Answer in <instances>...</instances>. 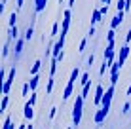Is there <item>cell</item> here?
<instances>
[{"label": "cell", "instance_id": "22", "mask_svg": "<svg viewBox=\"0 0 131 129\" xmlns=\"http://www.w3.org/2000/svg\"><path fill=\"white\" fill-rule=\"evenodd\" d=\"M2 129H15V125H13V122H12L10 116L4 118V125H2Z\"/></svg>", "mask_w": 131, "mask_h": 129}, {"label": "cell", "instance_id": "31", "mask_svg": "<svg viewBox=\"0 0 131 129\" xmlns=\"http://www.w3.org/2000/svg\"><path fill=\"white\" fill-rule=\"evenodd\" d=\"M129 112H131V103H124V106H122V114L127 116Z\"/></svg>", "mask_w": 131, "mask_h": 129}, {"label": "cell", "instance_id": "37", "mask_svg": "<svg viewBox=\"0 0 131 129\" xmlns=\"http://www.w3.org/2000/svg\"><path fill=\"white\" fill-rule=\"evenodd\" d=\"M99 10H101V13H103V17H105L106 13H108V6H106V4H103V6L99 8Z\"/></svg>", "mask_w": 131, "mask_h": 129}, {"label": "cell", "instance_id": "32", "mask_svg": "<svg viewBox=\"0 0 131 129\" xmlns=\"http://www.w3.org/2000/svg\"><path fill=\"white\" fill-rule=\"evenodd\" d=\"M116 10L118 11H125V0H118V2H116Z\"/></svg>", "mask_w": 131, "mask_h": 129}, {"label": "cell", "instance_id": "18", "mask_svg": "<svg viewBox=\"0 0 131 129\" xmlns=\"http://www.w3.org/2000/svg\"><path fill=\"white\" fill-rule=\"evenodd\" d=\"M8 104H10V95H4L2 97V103H0V112H6V110H8Z\"/></svg>", "mask_w": 131, "mask_h": 129}, {"label": "cell", "instance_id": "42", "mask_svg": "<svg viewBox=\"0 0 131 129\" xmlns=\"http://www.w3.org/2000/svg\"><path fill=\"white\" fill-rule=\"evenodd\" d=\"M15 4H17V10H21V8H23V0H15Z\"/></svg>", "mask_w": 131, "mask_h": 129}, {"label": "cell", "instance_id": "40", "mask_svg": "<svg viewBox=\"0 0 131 129\" xmlns=\"http://www.w3.org/2000/svg\"><path fill=\"white\" fill-rule=\"evenodd\" d=\"M6 2L8 0H2V4H0V13H4V10H6Z\"/></svg>", "mask_w": 131, "mask_h": 129}, {"label": "cell", "instance_id": "34", "mask_svg": "<svg viewBox=\"0 0 131 129\" xmlns=\"http://www.w3.org/2000/svg\"><path fill=\"white\" fill-rule=\"evenodd\" d=\"M55 116H57V106H51V108H49V114H48V118H49V120H53Z\"/></svg>", "mask_w": 131, "mask_h": 129}, {"label": "cell", "instance_id": "21", "mask_svg": "<svg viewBox=\"0 0 131 129\" xmlns=\"http://www.w3.org/2000/svg\"><path fill=\"white\" fill-rule=\"evenodd\" d=\"M89 91H91V80H89V82L82 87V93H80V95H82L84 99H88V97H89Z\"/></svg>", "mask_w": 131, "mask_h": 129}, {"label": "cell", "instance_id": "28", "mask_svg": "<svg viewBox=\"0 0 131 129\" xmlns=\"http://www.w3.org/2000/svg\"><path fill=\"white\" fill-rule=\"evenodd\" d=\"M51 38H55V36H59V21H55L51 27V34H49Z\"/></svg>", "mask_w": 131, "mask_h": 129}, {"label": "cell", "instance_id": "19", "mask_svg": "<svg viewBox=\"0 0 131 129\" xmlns=\"http://www.w3.org/2000/svg\"><path fill=\"white\" fill-rule=\"evenodd\" d=\"M8 38H10V40L21 38V36H19V29H17V27H10V34H8Z\"/></svg>", "mask_w": 131, "mask_h": 129}, {"label": "cell", "instance_id": "2", "mask_svg": "<svg viewBox=\"0 0 131 129\" xmlns=\"http://www.w3.org/2000/svg\"><path fill=\"white\" fill-rule=\"evenodd\" d=\"M15 74H17V66L13 65V66H10V70H8V78H6V82H4V86H2V95H10V89H12L13 82H15Z\"/></svg>", "mask_w": 131, "mask_h": 129}, {"label": "cell", "instance_id": "9", "mask_svg": "<svg viewBox=\"0 0 131 129\" xmlns=\"http://www.w3.org/2000/svg\"><path fill=\"white\" fill-rule=\"evenodd\" d=\"M124 19H125V11H118L110 21V29H118V27L124 23Z\"/></svg>", "mask_w": 131, "mask_h": 129}, {"label": "cell", "instance_id": "43", "mask_svg": "<svg viewBox=\"0 0 131 129\" xmlns=\"http://www.w3.org/2000/svg\"><path fill=\"white\" fill-rule=\"evenodd\" d=\"M101 4H106V6H110V4H112V0H101Z\"/></svg>", "mask_w": 131, "mask_h": 129}, {"label": "cell", "instance_id": "17", "mask_svg": "<svg viewBox=\"0 0 131 129\" xmlns=\"http://www.w3.org/2000/svg\"><path fill=\"white\" fill-rule=\"evenodd\" d=\"M36 6H34V11L36 13H42L44 10H46V4H48V0H38V2H34Z\"/></svg>", "mask_w": 131, "mask_h": 129}, {"label": "cell", "instance_id": "3", "mask_svg": "<svg viewBox=\"0 0 131 129\" xmlns=\"http://www.w3.org/2000/svg\"><path fill=\"white\" fill-rule=\"evenodd\" d=\"M70 19H72V13H70V8L63 11V21H61V38L65 40L67 34H69V27H70Z\"/></svg>", "mask_w": 131, "mask_h": 129}, {"label": "cell", "instance_id": "46", "mask_svg": "<svg viewBox=\"0 0 131 129\" xmlns=\"http://www.w3.org/2000/svg\"><path fill=\"white\" fill-rule=\"evenodd\" d=\"M127 97H131V86L127 87Z\"/></svg>", "mask_w": 131, "mask_h": 129}, {"label": "cell", "instance_id": "23", "mask_svg": "<svg viewBox=\"0 0 131 129\" xmlns=\"http://www.w3.org/2000/svg\"><path fill=\"white\" fill-rule=\"evenodd\" d=\"M32 34H34V27H32V25H30V27H29V29H27V30H25V34H23V38L27 40V42H30V38H32Z\"/></svg>", "mask_w": 131, "mask_h": 129}, {"label": "cell", "instance_id": "35", "mask_svg": "<svg viewBox=\"0 0 131 129\" xmlns=\"http://www.w3.org/2000/svg\"><path fill=\"white\" fill-rule=\"evenodd\" d=\"M36 99H38V93H36V91H32V93H30V99H29V103L34 106V104H36Z\"/></svg>", "mask_w": 131, "mask_h": 129}, {"label": "cell", "instance_id": "12", "mask_svg": "<svg viewBox=\"0 0 131 129\" xmlns=\"http://www.w3.org/2000/svg\"><path fill=\"white\" fill-rule=\"evenodd\" d=\"M23 116H25V120H27V122H29V120L32 122V118H34V106L30 104L29 101L25 103V108H23Z\"/></svg>", "mask_w": 131, "mask_h": 129}, {"label": "cell", "instance_id": "8", "mask_svg": "<svg viewBox=\"0 0 131 129\" xmlns=\"http://www.w3.org/2000/svg\"><path fill=\"white\" fill-rule=\"evenodd\" d=\"M129 53H131V48H129V44H124L122 46V50L118 51V63H122V65H125V61H127V57H129Z\"/></svg>", "mask_w": 131, "mask_h": 129}, {"label": "cell", "instance_id": "1", "mask_svg": "<svg viewBox=\"0 0 131 129\" xmlns=\"http://www.w3.org/2000/svg\"><path fill=\"white\" fill-rule=\"evenodd\" d=\"M84 97L82 95H76L74 104H72V125L78 127L80 122H82V114H84Z\"/></svg>", "mask_w": 131, "mask_h": 129}, {"label": "cell", "instance_id": "15", "mask_svg": "<svg viewBox=\"0 0 131 129\" xmlns=\"http://www.w3.org/2000/svg\"><path fill=\"white\" fill-rule=\"evenodd\" d=\"M59 68V61L55 57H51V65H49V78H55V72Z\"/></svg>", "mask_w": 131, "mask_h": 129}, {"label": "cell", "instance_id": "10", "mask_svg": "<svg viewBox=\"0 0 131 129\" xmlns=\"http://www.w3.org/2000/svg\"><path fill=\"white\" fill-rule=\"evenodd\" d=\"M63 48H65V40H63V38H59V40H57L55 44H53V50H51V57H55V59H57V57H59L61 53H63Z\"/></svg>", "mask_w": 131, "mask_h": 129}, {"label": "cell", "instance_id": "26", "mask_svg": "<svg viewBox=\"0 0 131 129\" xmlns=\"http://www.w3.org/2000/svg\"><path fill=\"white\" fill-rule=\"evenodd\" d=\"M116 40V29H108L106 32V42H114Z\"/></svg>", "mask_w": 131, "mask_h": 129}, {"label": "cell", "instance_id": "25", "mask_svg": "<svg viewBox=\"0 0 131 129\" xmlns=\"http://www.w3.org/2000/svg\"><path fill=\"white\" fill-rule=\"evenodd\" d=\"M106 68H110V65L106 63L105 59H103V63H101V66H99V76H105V72H106Z\"/></svg>", "mask_w": 131, "mask_h": 129}, {"label": "cell", "instance_id": "29", "mask_svg": "<svg viewBox=\"0 0 131 129\" xmlns=\"http://www.w3.org/2000/svg\"><path fill=\"white\" fill-rule=\"evenodd\" d=\"M29 91H32V89H30V84L25 82V84H23V89H21V95L27 99V97H29Z\"/></svg>", "mask_w": 131, "mask_h": 129}, {"label": "cell", "instance_id": "45", "mask_svg": "<svg viewBox=\"0 0 131 129\" xmlns=\"http://www.w3.org/2000/svg\"><path fill=\"white\" fill-rule=\"evenodd\" d=\"M74 4H76V0H69V8H72Z\"/></svg>", "mask_w": 131, "mask_h": 129}, {"label": "cell", "instance_id": "14", "mask_svg": "<svg viewBox=\"0 0 131 129\" xmlns=\"http://www.w3.org/2000/svg\"><path fill=\"white\" fill-rule=\"evenodd\" d=\"M12 42H13V40H10V38L6 40L4 50H2V59H8V57H10V53H12Z\"/></svg>", "mask_w": 131, "mask_h": 129}, {"label": "cell", "instance_id": "41", "mask_svg": "<svg viewBox=\"0 0 131 129\" xmlns=\"http://www.w3.org/2000/svg\"><path fill=\"white\" fill-rule=\"evenodd\" d=\"M131 10V0H125V11Z\"/></svg>", "mask_w": 131, "mask_h": 129}, {"label": "cell", "instance_id": "39", "mask_svg": "<svg viewBox=\"0 0 131 129\" xmlns=\"http://www.w3.org/2000/svg\"><path fill=\"white\" fill-rule=\"evenodd\" d=\"M129 42H131V29L125 32V44H129Z\"/></svg>", "mask_w": 131, "mask_h": 129}, {"label": "cell", "instance_id": "30", "mask_svg": "<svg viewBox=\"0 0 131 129\" xmlns=\"http://www.w3.org/2000/svg\"><path fill=\"white\" fill-rule=\"evenodd\" d=\"M15 21H17V13H15V11H12V13H10V21H8V25H10V27H17V25H15Z\"/></svg>", "mask_w": 131, "mask_h": 129}, {"label": "cell", "instance_id": "4", "mask_svg": "<svg viewBox=\"0 0 131 129\" xmlns=\"http://www.w3.org/2000/svg\"><path fill=\"white\" fill-rule=\"evenodd\" d=\"M114 57H116V44L114 42H106V50H105V61L108 65H114L116 61H114Z\"/></svg>", "mask_w": 131, "mask_h": 129}, {"label": "cell", "instance_id": "44", "mask_svg": "<svg viewBox=\"0 0 131 129\" xmlns=\"http://www.w3.org/2000/svg\"><path fill=\"white\" fill-rule=\"evenodd\" d=\"M27 125L29 123H21V125H17V129H27Z\"/></svg>", "mask_w": 131, "mask_h": 129}, {"label": "cell", "instance_id": "20", "mask_svg": "<svg viewBox=\"0 0 131 129\" xmlns=\"http://www.w3.org/2000/svg\"><path fill=\"white\" fill-rule=\"evenodd\" d=\"M38 82H40V74H36V76H30L29 84H30V89L36 91V87H38Z\"/></svg>", "mask_w": 131, "mask_h": 129}, {"label": "cell", "instance_id": "36", "mask_svg": "<svg viewBox=\"0 0 131 129\" xmlns=\"http://www.w3.org/2000/svg\"><path fill=\"white\" fill-rule=\"evenodd\" d=\"M93 63H95V55H93V53H91V55L88 57V66H89V68H91V66H93Z\"/></svg>", "mask_w": 131, "mask_h": 129}, {"label": "cell", "instance_id": "6", "mask_svg": "<svg viewBox=\"0 0 131 129\" xmlns=\"http://www.w3.org/2000/svg\"><path fill=\"white\" fill-rule=\"evenodd\" d=\"M108 112H110V108H106V106H99L97 114H95V116H93V122H95L97 125H101V123H103V122H105V120H106Z\"/></svg>", "mask_w": 131, "mask_h": 129}, {"label": "cell", "instance_id": "5", "mask_svg": "<svg viewBox=\"0 0 131 129\" xmlns=\"http://www.w3.org/2000/svg\"><path fill=\"white\" fill-rule=\"evenodd\" d=\"M122 66H124V65H122V63H118V61H116V63L110 66V86H116V84H118Z\"/></svg>", "mask_w": 131, "mask_h": 129}, {"label": "cell", "instance_id": "13", "mask_svg": "<svg viewBox=\"0 0 131 129\" xmlns=\"http://www.w3.org/2000/svg\"><path fill=\"white\" fill-rule=\"evenodd\" d=\"M103 21V13L99 8H93V11H91V27H95L97 23H101Z\"/></svg>", "mask_w": 131, "mask_h": 129}, {"label": "cell", "instance_id": "11", "mask_svg": "<svg viewBox=\"0 0 131 129\" xmlns=\"http://www.w3.org/2000/svg\"><path fill=\"white\" fill-rule=\"evenodd\" d=\"M25 42H27L25 38H17V40H15V46H13V55H15V59H17V57H21V53H23V46H25Z\"/></svg>", "mask_w": 131, "mask_h": 129}, {"label": "cell", "instance_id": "27", "mask_svg": "<svg viewBox=\"0 0 131 129\" xmlns=\"http://www.w3.org/2000/svg\"><path fill=\"white\" fill-rule=\"evenodd\" d=\"M53 86H55V80H53V78H49V80H48V86H46V95H51Z\"/></svg>", "mask_w": 131, "mask_h": 129}, {"label": "cell", "instance_id": "16", "mask_svg": "<svg viewBox=\"0 0 131 129\" xmlns=\"http://www.w3.org/2000/svg\"><path fill=\"white\" fill-rule=\"evenodd\" d=\"M40 68H42V61H34L32 66H30V76H36V74H40Z\"/></svg>", "mask_w": 131, "mask_h": 129}, {"label": "cell", "instance_id": "33", "mask_svg": "<svg viewBox=\"0 0 131 129\" xmlns=\"http://www.w3.org/2000/svg\"><path fill=\"white\" fill-rule=\"evenodd\" d=\"M85 46H88V36H85V38L82 40V42H80V48H78V51H80V53H84V51H85Z\"/></svg>", "mask_w": 131, "mask_h": 129}, {"label": "cell", "instance_id": "24", "mask_svg": "<svg viewBox=\"0 0 131 129\" xmlns=\"http://www.w3.org/2000/svg\"><path fill=\"white\" fill-rule=\"evenodd\" d=\"M89 78H91V76H89V72H82V76H80V80H78V82H80V86H85V84H88L89 82Z\"/></svg>", "mask_w": 131, "mask_h": 129}, {"label": "cell", "instance_id": "7", "mask_svg": "<svg viewBox=\"0 0 131 129\" xmlns=\"http://www.w3.org/2000/svg\"><path fill=\"white\" fill-rule=\"evenodd\" d=\"M103 97H105V86H103V84H97V87H95V95H93V104H95V106H101Z\"/></svg>", "mask_w": 131, "mask_h": 129}, {"label": "cell", "instance_id": "38", "mask_svg": "<svg viewBox=\"0 0 131 129\" xmlns=\"http://www.w3.org/2000/svg\"><path fill=\"white\" fill-rule=\"evenodd\" d=\"M91 36H95V27H89V30H88V38H91Z\"/></svg>", "mask_w": 131, "mask_h": 129}]
</instances>
